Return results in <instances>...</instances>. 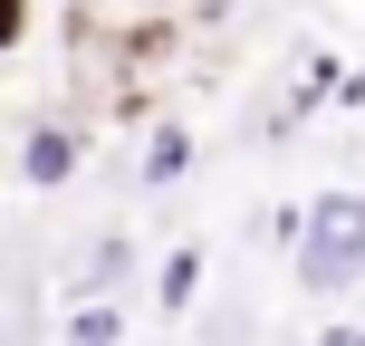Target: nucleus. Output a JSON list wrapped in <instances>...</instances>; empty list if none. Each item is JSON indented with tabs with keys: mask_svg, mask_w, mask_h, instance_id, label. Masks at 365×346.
I'll use <instances>...</instances> for the list:
<instances>
[{
	"mask_svg": "<svg viewBox=\"0 0 365 346\" xmlns=\"http://www.w3.org/2000/svg\"><path fill=\"white\" fill-rule=\"evenodd\" d=\"M298 279H308L317 298H336L346 279H365V193H317V202H308Z\"/></svg>",
	"mask_w": 365,
	"mask_h": 346,
	"instance_id": "f257e3e1",
	"label": "nucleus"
},
{
	"mask_svg": "<svg viewBox=\"0 0 365 346\" xmlns=\"http://www.w3.org/2000/svg\"><path fill=\"white\" fill-rule=\"evenodd\" d=\"M19 173H29V183H68V173H77V135H68V126H38Z\"/></svg>",
	"mask_w": 365,
	"mask_h": 346,
	"instance_id": "f03ea898",
	"label": "nucleus"
},
{
	"mask_svg": "<svg viewBox=\"0 0 365 346\" xmlns=\"http://www.w3.org/2000/svg\"><path fill=\"white\" fill-rule=\"evenodd\" d=\"M182 164H192V135H182V126H154L145 135V183H173Z\"/></svg>",
	"mask_w": 365,
	"mask_h": 346,
	"instance_id": "7ed1b4c3",
	"label": "nucleus"
},
{
	"mask_svg": "<svg viewBox=\"0 0 365 346\" xmlns=\"http://www.w3.org/2000/svg\"><path fill=\"white\" fill-rule=\"evenodd\" d=\"M115 337H125V317H115L106 298H87V308L68 317V346H115Z\"/></svg>",
	"mask_w": 365,
	"mask_h": 346,
	"instance_id": "20e7f679",
	"label": "nucleus"
},
{
	"mask_svg": "<svg viewBox=\"0 0 365 346\" xmlns=\"http://www.w3.org/2000/svg\"><path fill=\"white\" fill-rule=\"evenodd\" d=\"M192 279H202V250L182 240V250L164 260V308H182V298H192Z\"/></svg>",
	"mask_w": 365,
	"mask_h": 346,
	"instance_id": "39448f33",
	"label": "nucleus"
},
{
	"mask_svg": "<svg viewBox=\"0 0 365 346\" xmlns=\"http://www.w3.org/2000/svg\"><path fill=\"white\" fill-rule=\"evenodd\" d=\"M317 346H365V327H327V337H317Z\"/></svg>",
	"mask_w": 365,
	"mask_h": 346,
	"instance_id": "423d86ee",
	"label": "nucleus"
}]
</instances>
